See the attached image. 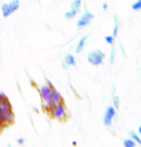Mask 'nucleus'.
Listing matches in <instances>:
<instances>
[{
	"label": "nucleus",
	"instance_id": "f257e3e1",
	"mask_svg": "<svg viewBox=\"0 0 141 147\" xmlns=\"http://www.w3.org/2000/svg\"><path fill=\"white\" fill-rule=\"evenodd\" d=\"M48 111H49V114H51V116L54 117V119L64 120L65 117H66V107H65L64 101L58 102V103L54 105V106H52Z\"/></svg>",
	"mask_w": 141,
	"mask_h": 147
},
{
	"label": "nucleus",
	"instance_id": "f03ea898",
	"mask_svg": "<svg viewBox=\"0 0 141 147\" xmlns=\"http://www.w3.org/2000/svg\"><path fill=\"white\" fill-rule=\"evenodd\" d=\"M18 8H20V0H10L9 3H4L1 5L3 17H9L16 10H18Z\"/></svg>",
	"mask_w": 141,
	"mask_h": 147
},
{
	"label": "nucleus",
	"instance_id": "7ed1b4c3",
	"mask_svg": "<svg viewBox=\"0 0 141 147\" xmlns=\"http://www.w3.org/2000/svg\"><path fill=\"white\" fill-rule=\"evenodd\" d=\"M62 101H64V99H62V96L53 88L52 89V92H51V94H49L48 101L43 103V109L44 110H49L52 106H54V105H57L58 102H62Z\"/></svg>",
	"mask_w": 141,
	"mask_h": 147
},
{
	"label": "nucleus",
	"instance_id": "20e7f679",
	"mask_svg": "<svg viewBox=\"0 0 141 147\" xmlns=\"http://www.w3.org/2000/svg\"><path fill=\"white\" fill-rule=\"evenodd\" d=\"M88 62L93 66H98L104 62V58H105V53L102 51H92L88 53Z\"/></svg>",
	"mask_w": 141,
	"mask_h": 147
},
{
	"label": "nucleus",
	"instance_id": "39448f33",
	"mask_svg": "<svg viewBox=\"0 0 141 147\" xmlns=\"http://www.w3.org/2000/svg\"><path fill=\"white\" fill-rule=\"evenodd\" d=\"M52 89H53V85H52V83L49 80L47 81V84H44V85H41L40 88H39V94H40V98H41V101H43V103L48 101Z\"/></svg>",
	"mask_w": 141,
	"mask_h": 147
},
{
	"label": "nucleus",
	"instance_id": "423d86ee",
	"mask_svg": "<svg viewBox=\"0 0 141 147\" xmlns=\"http://www.w3.org/2000/svg\"><path fill=\"white\" fill-rule=\"evenodd\" d=\"M114 116H115V107L109 106L105 111V115H104V125L105 127H110Z\"/></svg>",
	"mask_w": 141,
	"mask_h": 147
},
{
	"label": "nucleus",
	"instance_id": "0eeeda50",
	"mask_svg": "<svg viewBox=\"0 0 141 147\" xmlns=\"http://www.w3.org/2000/svg\"><path fill=\"white\" fill-rule=\"evenodd\" d=\"M92 20H93V14L91 12H88V10H85L82 17L79 18V21H78V27L82 28V27H84V26L89 25V23L92 22Z\"/></svg>",
	"mask_w": 141,
	"mask_h": 147
},
{
	"label": "nucleus",
	"instance_id": "6e6552de",
	"mask_svg": "<svg viewBox=\"0 0 141 147\" xmlns=\"http://www.w3.org/2000/svg\"><path fill=\"white\" fill-rule=\"evenodd\" d=\"M4 121L5 125H9L14 121V114H13V110H8L4 112Z\"/></svg>",
	"mask_w": 141,
	"mask_h": 147
},
{
	"label": "nucleus",
	"instance_id": "1a4fd4ad",
	"mask_svg": "<svg viewBox=\"0 0 141 147\" xmlns=\"http://www.w3.org/2000/svg\"><path fill=\"white\" fill-rule=\"evenodd\" d=\"M8 110H12V105H10V102L8 101V98L0 99V111L5 112V111H8Z\"/></svg>",
	"mask_w": 141,
	"mask_h": 147
},
{
	"label": "nucleus",
	"instance_id": "9d476101",
	"mask_svg": "<svg viewBox=\"0 0 141 147\" xmlns=\"http://www.w3.org/2000/svg\"><path fill=\"white\" fill-rule=\"evenodd\" d=\"M75 63H77V61H75V57L73 56V54H66V57H65V59H64V67H66V66H74Z\"/></svg>",
	"mask_w": 141,
	"mask_h": 147
},
{
	"label": "nucleus",
	"instance_id": "9b49d317",
	"mask_svg": "<svg viewBox=\"0 0 141 147\" xmlns=\"http://www.w3.org/2000/svg\"><path fill=\"white\" fill-rule=\"evenodd\" d=\"M85 41H87V35H84L79 40V43H78V45H77V53H80V52L83 51V48H84V45H85Z\"/></svg>",
	"mask_w": 141,
	"mask_h": 147
},
{
	"label": "nucleus",
	"instance_id": "f8f14e48",
	"mask_svg": "<svg viewBox=\"0 0 141 147\" xmlns=\"http://www.w3.org/2000/svg\"><path fill=\"white\" fill-rule=\"evenodd\" d=\"M80 5H82V0H73V3H71V9H74V10H77V12H79Z\"/></svg>",
	"mask_w": 141,
	"mask_h": 147
},
{
	"label": "nucleus",
	"instance_id": "ddd939ff",
	"mask_svg": "<svg viewBox=\"0 0 141 147\" xmlns=\"http://www.w3.org/2000/svg\"><path fill=\"white\" fill-rule=\"evenodd\" d=\"M128 134H129V137H131V138H132V140H134V141H135V142H136V143H139V145L141 146V140H140V137H139V136H137V134H136V133H135V132H134V130H131V132H129V133H128Z\"/></svg>",
	"mask_w": 141,
	"mask_h": 147
},
{
	"label": "nucleus",
	"instance_id": "4468645a",
	"mask_svg": "<svg viewBox=\"0 0 141 147\" xmlns=\"http://www.w3.org/2000/svg\"><path fill=\"white\" fill-rule=\"evenodd\" d=\"M77 10H74V9H70L69 12H66L65 13V18H67V20H71V18H74L75 16H77Z\"/></svg>",
	"mask_w": 141,
	"mask_h": 147
},
{
	"label": "nucleus",
	"instance_id": "2eb2a0df",
	"mask_svg": "<svg viewBox=\"0 0 141 147\" xmlns=\"http://www.w3.org/2000/svg\"><path fill=\"white\" fill-rule=\"evenodd\" d=\"M123 145H124V147H135L136 146V142H135L134 140H129L128 138V140H126L123 142Z\"/></svg>",
	"mask_w": 141,
	"mask_h": 147
},
{
	"label": "nucleus",
	"instance_id": "dca6fc26",
	"mask_svg": "<svg viewBox=\"0 0 141 147\" xmlns=\"http://www.w3.org/2000/svg\"><path fill=\"white\" fill-rule=\"evenodd\" d=\"M132 9L134 10H140L141 9V0H137V1H135L134 4H132Z\"/></svg>",
	"mask_w": 141,
	"mask_h": 147
},
{
	"label": "nucleus",
	"instance_id": "f3484780",
	"mask_svg": "<svg viewBox=\"0 0 141 147\" xmlns=\"http://www.w3.org/2000/svg\"><path fill=\"white\" fill-rule=\"evenodd\" d=\"M115 53H117V51L115 49H111V56H110V63H113L114 62V58H115Z\"/></svg>",
	"mask_w": 141,
	"mask_h": 147
},
{
	"label": "nucleus",
	"instance_id": "a211bd4d",
	"mask_svg": "<svg viewBox=\"0 0 141 147\" xmlns=\"http://www.w3.org/2000/svg\"><path fill=\"white\" fill-rule=\"evenodd\" d=\"M105 40H106V43H109V44H113L114 43V38L113 36H105Z\"/></svg>",
	"mask_w": 141,
	"mask_h": 147
},
{
	"label": "nucleus",
	"instance_id": "6ab92c4d",
	"mask_svg": "<svg viewBox=\"0 0 141 147\" xmlns=\"http://www.w3.org/2000/svg\"><path fill=\"white\" fill-rule=\"evenodd\" d=\"M0 124L7 127V125H5V121H4V112H1V111H0Z\"/></svg>",
	"mask_w": 141,
	"mask_h": 147
},
{
	"label": "nucleus",
	"instance_id": "aec40b11",
	"mask_svg": "<svg viewBox=\"0 0 141 147\" xmlns=\"http://www.w3.org/2000/svg\"><path fill=\"white\" fill-rule=\"evenodd\" d=\"M113 102H114V107H115V109H118L119 107V98L118 97H114V99H113Z\"/></svg>",
	"mask_w": 141,
	"mask_h": 147
},
{
	"label": "nucleus",
	"instance_id": "412c9836",
	"mask_svg": "<svg viewBox=\"0 0 141 147\" xmlns=\"http://www.w3.org/2000/svg\"><path fill=\"white\" fill-rule=\"evenodd\" d=\"M117 34H118V23H115V26H114V30H113V34H111V36H113V38H115Z\"/></svg>",
	"mask_w": 141,
	"mask_h": 147
},
{
	"label": "nucleus",
	"instance_id": "4be33fe9",
	"mask_svg": "<svg viewBox=\"0 0 141 147\" xmlns=\"http://www.w3.org/2000/svg\"><path fill=\"white\" fill-rule=\"evenodd\" d=\"M17 143H18V145H23V143H25V140H23V138H18Z\"/></svg>",
	"mask_w": 141,
	"mask_h": 147
},
{
	"label": "nucleus",
	"instance_id": "5701e85b",
	"mask_svg": "<svg viewBox=\"0 0 141 147\" xmlns=\"http://www.w3.org/2000/svg\"><path fill=\"white\" fill-rule=\"evenodd\" d=\"M4 98H7V94L4 92H0V99H4Z\"/></svg>",
	"mask_w": 141,
	"mask_h": 147
},
{
	"label": "nucleus",
	"instance_id": "b1692460",
	"mask_svg": "<svg viewBox=\"0 0 141 147\" xmlns=\"http://www.w3.org/2000/svg\"><path fill=\"white\" fill-rule=\"evenodd\" d=\"M4 128H5V127H4V125H1V124H0V133H1V130H3V129H4Z\"/></svg>",
	"mask_w": 141,
	"mask_h": 147
},
{
	"label": "nucleus",
	"instance_id": "393cba45",
	"mask_svg": "<svg viewBox=\"0 0 141 147\" xmlns=\"http://www.w3.org/2000/svg\"><path fill=\"white\" fill-rule=\"evenodd\" d=\"M139 133H140V134H141V127L139 128Z\"/></svg>",
	"mask_w": 141,
	"mask_h": 147
}]
</instances>
